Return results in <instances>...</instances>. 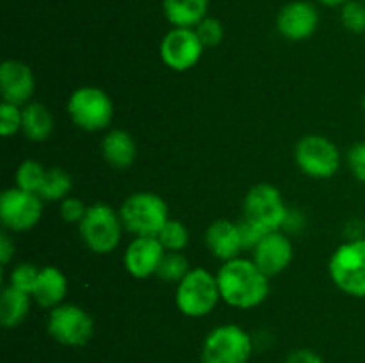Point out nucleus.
I'll return each instance as SVG.
<instances>
[{
	"label": "nucleus",
	"mask_w": 365,
	"mask_h": 363,
	"mask_svg": "<svg viewBox=\"0 0 365 363\" xmlns=\"http://www.w3.org/2000/svg\"><path fill=\"white\" fill-rule=\"evenodd\" d=\"M216 278L221 301L232 308L252 310L262 305L269 295V276H266L252 258L237 256L223 262Z\"/></svg>",
	"instance_id": "1"
},
{
	"label": "nucleus",
	"mask_w": 365,
	"mask_h": 363,
	"mask_svg": "<svg viewBox=\"0 0 365 363\" xmlns=\"http://www.w3.org/2000/svg\"><path fill=\"white\" fill-rule=\"evenodd\" d=\"M123 228L135 237H157L170 219L166 201L155 192H134L120 209Z\"/></svg>",
	"instance_id": "2"
},
{
	"label": "nucleus",
	"mask_w": 365,
	"mask_h": 363,
	"mask_svg": "<svg viewBox=\"0 0 365 363\" xmlns=\"http://www.w3.org/2000/svg\"><path fill=\"white\" fill-rule=\"evenodd\" d=\"M220 285L217 278L203 267H195L185 274L177 285L175 302L184 315L198 319L212 312L220 302Z\"/></svg>",
	"instance_id": "3"
},
{
	"label": "nucleus",
	"mask_w": 365,
	"mask_h": 363,
	"mask_svg": "<svg viewBox=\"0 0 365 363\" xmlns=\"http://www.w3.org/2000/svg\"><path fill=\"white\" fill-rule=\"evenodd\" d=\"M328 273L339 290L365 299V237L339 246L328 262Z\"/></svg>",
	"instance_id": "4"
},
{
	"label": "nucleus",
	"mask_w": 365,
	"mask_h": 363,
	"mask_svg": "<svg viewBox=\"0 0 365 363\" xmlns=\"http://www.w3.org/2000/svg\"><path fill=\"white\" fill-rule=\"evenodd\" d=\"M121 223L120 212L107 203H95L89 205L86 216L78 223V233L84 244L98 255H107L114 251L121 241Z\"/></svg>",
	"instance_id": "5"
},
{
	"label": "nucleus",
	"mask_w": 365,
	"mask_h": 363,
	"mask_svg": "<svg viewBox=\"0 0 365 363\" xmlns=\"http://www.w3.org/2000/svg\"><path fill=\"white\" fill-rule=\"evenodd\" d=\"M253 352V340L248 331L237 324H221L203 340V363H248Z\"/></svg>",
	"instance_id": "6"
},
{
	"label": "nucleus",
	"mask_w": 365,
	"mask_h": 363,
	"mask_svg": "<svg viewBox=\"0 0 365 363\" xmlns=\"http://www.w3.org/2000/svg\"><path fill=\"white\" fill-rule=\"evenodd\" d=\"M68 114L78 128L88 132L103 130L114 117L110 96L95 85H84L71 93L68 100Z\"/></svg>",
	"instance_id": "7"
},
{
	"label": "nucleus",
	"mask_w": 365,
	"mask_h": 363,
	"mask_svg": "<svg viewBox=\"0 0 365 363\" xmlns=\"http://www.w3.org/2000/svg\"><path fill=\"white\" fill-rule=\"evenodd\" d=\"M245 217L252 223L259 224L264 231L284 230L289 209L284 201V196L274 185L257 184L245 196L242 201Z\"/></svg>",
	"instance_id": "8"
},
{
	"label": "nucleus",
	"mask_w": 365,
	"mask_h": 363,
	"mask_svg": "<svg viewBox=\"0 0 365 363\" xmlns=\"http://www.w3.org/2000/svg\"><path fill=\"white\" fill-rule=\"evenodd\" d=\"M48 335L66 347H82L95 333L91 315L78 305H59L50 310Z\"/></svg>",
	"instance_id": "9"
},
{
	"label": "nucleus",
	"mask_w": 365,
	"mask_h": 363,
	"mask_svg": "<svg viewBox=\"0 0 365 363\" xmlns=\"http://www.w3.org/2000/svg\"><path fill=\"white\" fill-rule=\"evenodd\" d=\"M296 166L312 178H330L341 167V152L324 135L310 134L298 141L294 148Z\"/></svg>",
	"instance_id": "10"
},
{
	"label": "nucleus",
	"mask_w": 365,
	"mask_h": 363,
	"mask_svg": "<svg viewBox=\"0 0 365 363\" xmlns=\"http://www.w3.org/2000/svg\"><path fill=\"white\" fill-rule=\"evenodd\" d=\"M43 216V199L36 192L11 187L0 196V219L6 230L27 231L39 223Z\"/></svg>",
	"instance_id": "11"
},
{
	"label": "nucleus",
	"mask_w": 365,
	"mask_h": 363,
	"mask_svg": "<svg viewBox=\"0 0 365 363\" xmlns=\"http://www.w3.org/2000/svg\"><path fill=\"white\" fill-rule=\"evenodd\" d=\"M203 48L195 28L173 27L160 41V59L170 70L187 71L200 63Z\"/></svg>",
	"instance_id": "12"
},
{
	"label": "nucleus",
	"mask_w": 365,
	"mask_h": 363,
	"mask_svg": "<svg viewBox=\"0 0 365 363\" xmlns=\"http://www.w3.org/2000/svg\"><path fill=\"white\" fill-rule=\"evenodd\" d=\"M319 25L317 7L309 0H294L285 4L277 16V28L289 41H305Z\"/></svg>",
	"instance_id": "13"
},
{
	"label": "nucleus",
	"mask_w": 365,
	"mask_h": 363,
	"mask_svg": "<svg viewBox=\"0 0 365 363\" xmlns=\"http://www.w3.org/2000/svg\"><path fill=\"white\" fill-rule=\"evenodd\" d=\"M166 249L157 237H135L123 255L125 269L138 280H146L159 270Z\"/></svg>",
	"instance_id": "14"
},
{
	"label": "nucleus",
	"mask_w": 365,
	"mask_h": 363,
	"mask_svg": "<svg viewBox=\"0 0 365 363\" xmlns=\"http://www.w3.org/2000/svg\"><path fill=\"white\" fill-rule=\"evenodd\" d=\"M292 255L294 249L291 241L284 231L278 230L264 235L262 241L252 251V260L266 276L271 278L287 269L289 263L292 262Z\"/></svg>",
	"instance_id": "15"
},
{
	"label": "nucleus",
	"mask_w": 365,
	"mask_h": 363,
	"mask_svg": "<svg viewBox=\"0 0 365 363\" xmlns=\"http://www.w3.org/2000/svg\"><path fill=\"white\" fill-rule=\"evenodd\" d=\"M36 82L32 70L21 60H4L0 66V93L4 102L27 105L34 93Z\"/></svg>",
	"instance_id": "16"
},
{
	"label": "nucleus",
	"mask_w": 365,
	"mask_h": 363,
	"mask_svg": "<svg viewBox=\"0 0 365 363\" xmlns=\"http://www.w3.org/2000/svg\"><path fill=\"white\" fill-rule=\"evenodd\" d=\"M205 244L210 255L223 262L237 258L245 251L237 223H232L228 219H217L210 223L205 231Z\"/></svg>",
	"instance_id": "17"
},
{
	"label": "nucleus",
	"mask_w": 365,
	"mask_h": 363,
	"mask_svg": "<svg viewBox=\"0 0 365 363\" xmlns=\"http://www.w3.org/2000/svg\"><path fill=\"white\" fill-rule=\"evenodd\" d=\"M68 280L57 267L46 265L39 269V276L32 288V299L43 308H56L63 305V299L66 298Z\"/></svg>",
	"instance_id": "18"
},
{
	"label": "nucleus",
	"mask_w": 365,
	"mask_h": 363,
	"mask_svg": "<svg viewBox=\"0 0 365 363\" xmlns=\"http://www.w3.org/2000/svg\"><path fill=\"white\" fill-rule=\"evenodd\" d=\"M102 155L116 169H127L134 164L138 146L128 132L116 128L102 139Z\"/></svg>",
	"instance_id": "19"
},
{
	"label": "nucleus",
	"mask_w": 365,
	"mask_h": 363,
	"mask_svg": "<svg viewBox=\"0 0 365 363\" xmlns=\"http://www.w3.org/2000/svg\"><path fill=\"white\" fill-rule=\"evenodd\" d=\"M163 11L173 27L195 28L207 18L209 0H163Z\"/></svg>",
	"instance_id": "20"
},
{
	"label": "nucleus",
	"mask_w": 365,
	"mask_h": 363,
	"mask_svg": "<svg viewBox=\"0 0 365 363\" xmlns=\"http://www.w3.org/2000/svg\"><path fill=\"white\" fill-rule=\"evenodd\" d=\"M21 132L32 142H43L52 135L53 117L43 103H27L21 107Z\"/></svg>",
	"instance_id": "21"
},
{
	"label": "nucleus",
	"mask_w": 365,
	"mask_h": 363,
	"mask_svg": "<svg viewBox=\"0 0 365 363\" xmlns=\"http://www.w3.org/2000/svg\"><path fill=\"white\" fill-rule=\"evenodd\" d=\"M31 294L7 285L0 295V322L4 327H16L31 310Z\"/></svg>",
	"instance_id": "22"
},
{
	"label": "nucleus",
	"mask_w": 365,
	"mask_h": 363,
	"mask_svg": "<svg viewBox=\"0 0 365 363\" xmlns=\"http://www.w3.org/2000/svg\"><path fill=\"white\" fill-rule=\"evenodd\" d=\"M71 187L73 180L68 171H64L63 167H50L46 169L45 180L38 194L41 196L43 201H63L70 196Z\"/></svg>",
	"instance_id": "23"
},
{
	"label": "nucleus",
	"mask_w": 365,
	"mask_h": 363,
	"mask_svg": "<svg viewBox=\"0 0 365 363\" xmlns=\"http://www.w3.org/2000/svg\"><path fill=\"white\" fill-rule=\"evenodd\" d=\"M189 270H191L189 260L180 251H166L163 262H160L159 270H157V276L163 281H168V283L178 285Z\"/></svg>",
	"instance_id": "24"
},
{
	"label": "nucleus",
	"mask_w": 365,
	"mask_h": 363,
	"mask_svg": "<svg viewBox=\"0 0 365 363\" xmlns=\"http://www.w3.org/2000/svg\"><path fill=\"white\" fill-rule=\"evenodd\" d=\"M45 173L46 169L39 162H36V160H24L18 166L16 174H14L16 187L21 189V191L36 192L38 194L43 185V180H45Z\"/></svg>",
	"instance_id": "25"
},
{
	"label": "nucleus",
	"mask_w": 365,
	"mask_h": 363,
	"mask_svg": "<svg viewBox=\"0 0 365 363\" xmlns=\"http://www.w3.org/2000/svg\"><path fill=\"white\" fill-rule=\"evenodd\" d=\"M157 238L166 251H182L189 244V231L185 224L178 219H168Z\"/></svg>",
	"instance_id": "26"
},
{
	"label": "nucleus",
	"mask_w": 365,
	"mask_h": 363,
	"mask_svg": "<svg viewBox=\"0 0 365 363\" xmlns=\"http://www.w3.org/2000/svg\"><path fill=\"white\" fill-rule=\"evenodd\" d=\"M341 21L346 31L353 34L365 32V2L364 0H349L341 9Z\"/></svg>",
	"instance_id": "27"
},
{
	"label": "nucleus",
	"mask_w": 365,
	"mask_h": 363,
	"mask_svg": "<svg viewBox=\"0 0 365 363\" xmlns=\"http://www.w3.org/2000/svg\"><path fill=\"white\" fill-rule=\"evenodd\" d=\"M39 276V269L34 263H18L9 274V285L11 287L18 288V290H24L27 294H32V288H34L36 280Z\"/></svg>",
	"instance_id": "28"
},
{
	"label": "nucleus",
	"mask_w": 365,
	"mask_h": 363,
	"mask_svg": "<svg viewBox=\"0 0 365 363\" xmlns=\"http://www.w3.org/2000/svg\"><path fill=\"white\" fill-rule=\"evenodd\" d=\"M195 31L205 48H212V46H217L221 41H223L225 28H223V23H221L217 18L207 16L205 20H202L198 25H196Z\"/></svg>",
	"instance_id": "29"
},
{
	"label": "nucleus",
	"mask_w": 365,
	"mask_h": 363,
	"mask_svg": "<svg viewBox=\"0 0 365 363\" xmlns=\"http://www.w3.org/2000/svg\"><path fill=\"white\" fill-rule=\"evenodd\" d=\"M21 130V109L14 103L2 102L0 105V132L4 137L14 135Z\"/></svg>",
	"instance_id": "30"
},
{
	"label": "nucleus",
	"mask_w": 365,
	"mask_h": 363,
	"mask_svg": "<svg viewBox=\"0 0 365 363\" xmlns=\"http://www.w3.org/2000/svg\"><path fill=\"white\" fill-rule=\"evenodd\" d=\"M237 226L239 233H241L242 248L248 249V251H253V249L257 248V244L264 238V235L267 233V231H264L259 224L252 223V221H248L246 217H242V219L239 221Z\"/></svg>",
	"instance_id": "31"
},
{
	"label": "nucleus",
	"mask_w": 365,
	"mask_h": 363,
	"mask_svg": "<svg viewBox=\"0 0 365 363\" xmlns=\"http://www.w3.org/2000/svg\"><path fill=\"white\" fill-rule=\"evenodd\" d=\"M346 160L353 177L365 184V141L353 144L346 155Z\"/></svg>",
	"instance_id": "32"
},
{
	"label": "nucleus",
	"mask_w": 365,
	"mask_h": 363,
	"mask_svg": "<svg viewBox=\"0 0 365 363\" xmlns=\"http://www.w3.org/2000/svg\"><path fill=\"white\" fill-rule=\"evenodd\" d=\"M86 210H88V206L82 203V199L73 198V196H68L66 199L61 201V217L70 224L81 223L82 217L86 216Z\"/></svg>",
	"instance_id": "33"
},
{
	"label": "nucleus",
	"mask_w": 365,
	"mask_h": 363,
	"mask_svg": "<svg viewBox=\"0 0 365 363\" xmlns=\"http://www.w3.org/2000/svg\"><path fill=\"white\" fill-rule=\"evenodd\" d=\"M285 363H324L317 352L312 349H296L287 356Z\"/></svg>",
	"instance_id": "34"
},
{
	"label": "nucleus",
	"mask_w": 365,
	"mask_h": 363,
	"mask_svg": "<svg viewBox=\"0 0 365 363\" xmlns=\"http://www.w3.org/2000/svg\"><path fill=\"white\" fill-rule=\"evenodd\" d=\"M13 255H14V244L13 241H11L9 235L4 231V233L0 235V262H2V265H7L9 260L13 258Z\"/></svg>",
	"instance_id": "35"
},
{
	"label": "nucleus",
	"mask_w": 365,
	"mask_h": 363,
	"mask_svg": "<svg viewBox=\"0 0 365 363\" xmlns=\"http://www.w3.org/2000/svg\"><path fill=\"white\" fill-rule=\"evenodd\" d=\"M317 2L324 4V6H328V7H339V6L342 7L346 2H349V0H317Z\"/></svg>",
	"instance_id": "36"
},
{
	"label": "nucleus",
	"mask_w": 365,
	"mask_h": 363,
	"mask_svg": "<svg viewBox=\"0 0 365 363\" xmlns=\"http://www.w3.org/2000/svg\"><path fill=\"white\" fill-rule=\"evenodd\" d=\"M362 109H364V116H365V96H364V102H362Z\"/></svg>",
	"instance_id": "37"
},
{
	"label": "nucleus",
	"mask_w": 365,
	"mask_h": 363,
	"mask_svg": "<svg viewBox=\"0 0 365 363\" xmlns=\"http://www.w3.org/2000/svg\"><path fill=\"white\" fill-rule=\"evenodd\" d=\"M364 2H365V0H364Z\"/></svg>",
	"instance_id": "38"
}]
</instances>
